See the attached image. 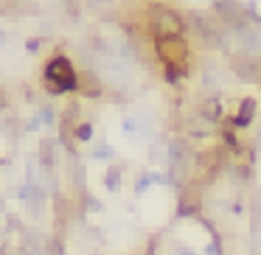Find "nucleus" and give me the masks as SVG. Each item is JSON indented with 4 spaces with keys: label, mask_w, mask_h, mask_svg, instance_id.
Returning a JSON list of instances; mask_svg holds the SVG:
<instances>
[{
    "label": "nucleus",
    "mask_w": 261,
    "mask_h": 255,
    "mask_svg": "<svg viewBox=\"0 0 261 255\" xmlns=\"http://www.w3.org/2000/svg\"><path fill=\"white\" fill-rule=\"evenodd\" d=\"M236 40H239V48H242V53H250V56H255L253 51H258V48H261V29H258V25H247V29L236 31Z\"/></svg>",
    "instance_id": "nucleus-7"
},
{
    "label": "nucleus",
    "mask_w": 261,
    "mask_h": 255,
    "mask_svg": "<svg viewBox=\"0 0 261 255\" xmlns=\"http://www.w3.org/2000/svg\"><path fill=\"white\" fill-rule=\"evenodd\" d=\"M45 249H48V255H65V244H62V238L54 236L51 241L45 244Z\"/></svg>",
    "instance_id": "nucleus-13"
},
{
    "label": "nucleus",
    "mask_w": 261,
    "mask_h": 255,
    "mask_svg": "<svg viewBox=\"0 0 261 255\" xmlns=\"http://www.w3.org/2000/svg\"><path fill=\"white\" fill-rule=\"evenodd\" d=\"M104 185H107V191H118L121 185V168L118 165H110L107 174H104Z\"/></svg>",
    "instance_id": "nucleus-12"
},
{
    "label": "nucleus",
    "mask_w": 261,
    "mask_h": 255,
    "mask_svg": "<svg viewBox=\"0 0 261 255\" xmlns=\"http://www.w3.org/2000/svg\"><path fill=\"white\" fill-rule=\"evenodd\" d=\"M258 149H261V132H258Z\"/></svg>",
    "instance_id": "nucleus-25"
},
{
    "label": "nucleus",
    "mask_w": 261,
    "mask_h": 255,
    "mask_svg": "<svg viewBox=\"0 0 261 255\" xmlns=\"http://www.w3.org/2000/svg\"><path fill=\"white\" fill-rule=\"evenodd\" d=\"M3 40H6V34H3V29H0V45H3Z\"/></svg>",
    "instance_id": "nucleus-24"
},
{
    "label": "nucleus",
    "mask_w": 261,
    "mask_h": 255,
    "mask_svg": "<svg viewBox=\"0 0 261 255\" xmlns=\"http://www.w3.org/2000/svg\"><path fill=\"white\" fill-rule=\"evenodd\" d=\"M230 70L242 84H261V59L250 53H239L230 59Z\"/></svg>",
    "instance_id": "nucleus-4"
},
{
    "label": "nucleus",
    "mask_w": 261,
    "mask_h": 255,
    "mask_svg": "<svg viewBox=\"0 0 261 255\" xmlns=\"http://www.w3.org/2000/svg\"><path fill=\"white\" fill-rule=\"evenodd\" d=\"M199 118L205 121V124H222V118H225V109H222V101L216 96H208L202 101V107H199Z\"/></svg>",
    "instance_id": "nucleus-8"
},
{
    "label": "nucleus",
    "mask_w": 261,
    "mask_h": 255,
    "mask_svg": "<svg viewBox=\"0 0 261 255\" xmlns=\"http://www.w3.org/2000/svg\"><path fill=\"white\" fill-rule=\"evenodd\" d=\"M40 126H42V121H40V118H31L29 124H25V129H29V132H34V129H40Z\"/></svg>",
    "instance_id": "nucleus-21"
},
{
    "label": "nucleus",
    "mask_w": 261,
    "mask_h": 255,
    "mask_svg": "<svg viewBox=\"0 0 261 255\" xmlns=\"http://www.w3.org/2000/svg\"><path fill=\"white\" fill-rule=\"evenodd\" d=\"M149 31H152V40H160V37H182L186 20H182L177 12H171V9L158 6L152 23H149Z\"/></svg>",
    "instance_id": "nucleus-3"
},
{
    "label": "nucleus",
    "mask_w": 261,
    "mask_h": 255,
    "mask_svg": "<svg viewBox=\"0 0 261 255\" xmlns=\"http://www.w3.org/2000/svg\"><path fill=\"white\" fill-rule=\"evenodd\" d=\"M149 182H152V177H149V174H141V177H138V188H135V191H138V193H143Z\"/></svg>",
    "instance_id": "nucleus-18"
},
{
    "label": "nucleus",
    "mask_w": 261,
    "mask_h": 255,
    "mask_svg": "<svg viewBox=\"0 0 261 255\" xmlns=\"http://www.w3.org/2000/svg\"><path fill=\"white\" fill-rule=\"evenodd\" d=\"M42 90H45L48 96H65V90L57 84V81H51V79H42Z\"/></svg>",
    "instance_id": "nucleus-14"
},
{
    "label": "nucleus",
    "mask_w": 261,
    "mask_h": 255,
    "mask_svg": "<svg viewBox=\"0 0 261 255\" xmlns=\"http://www.w3.org/2000/svg\"><path fill=\"white\" fill-rule=\"evenodd\" d=\"M0 163H3V160H0Z\"/></svg>",
    "instance_id": "nucleus-26"
},
{
    "label": "nucleus",
    "mask_w": 261,
    "mask_h": 255,
    "mask_svg": "<svg viewBox=\"0 0 261 255\" xmlns=\"http://www.w3.org/2000/svg\"><path fill=\"white\" fill-rule=\"evenodd\" d=\"M42 79L57 81L65 93L79 90V70H76L73 62H70L68 56H62V53H57V56H51L45 62V68H42Z\"/></svg>",
    "instance_id": "nucleus-2"
},
{
    "label": "nucleus",
    "mask_w": 261,
    "mask_h": 255,
    "mask_svg": "<svg viewBox=\"0 0 261 255\" xmlns=\"http://www.w3.org/2000/svg\"><path fill=\"white\" fill-rule=\"evenodd\" d=\"M154 53L166 68L180 70L182 76L191 68V45L186 42V37H160L154 40Z\"/></svg>",
    "instance_id": "nucleus-1"
},
{
    "label": "nucleus",
    "mask_w": 261,
    "mask_h": 255,
    "mask_svg": "<svg viewBox=\"0 0 261 255\" xmlns=\"http://www.w3.org/2000/svg\"><path fill=\"white\" fill-rule=\"evenodd\" d=\"M135 121H132V118H124V121H121V129H124V132H135Z\"/></svg>",
    "instance_id": "nucleus-20"
},
{
    "label": "nucleus",
    "mask_w": 261,
    "mask_h": 255,
    "mask_svg": "<svg viewBox=\"0 0 261 255\" xmlns=\"http://www.w3.org/2000/svg\"><path fill=\"white\" fill-rule=\"evenodd\" d=\"M219 135L225 137V143H227V146L233 149V152H242V140H239V137H236V126H233L230 121H227V124L222 126V132H219Z\"/></svg>",
    "instance_id": "nucleus-10"
},
{
    "label": "nucleus",
    "mask_w": 261,
    "mask_h": 255,
    "mask_svg": "<svg viewBox=\"0 0 261 255\" xmlns=\"http://www.w3.org/2000/svg\"><path fill=\"white\" fill-rule=\"evenodd\" d=\"M180 70H174V68H166V73H163V79L169 81V84H177V81H180Z\"/></svg>",
    "instance_id": "nucleus-16"
},
{
    "label": "nucleus",
    "mask_w": 261,
    "mask_h": 255,
    "mask_svg": "<svg viewBox=\"0 0 261 255\" xmlns=\"http://www.w3.org/2000/svg\"><path fill=\"white\" fill-rule=\"evenodd\" d=\"M40 48H42V40H40V37H37V40H29V42H25V51H29V53H37Z\"/></svg>",
    "instance_id": "nucleus-19"
},
{
    "label": "nucleus",
    "mask_w": 261,
    "mask_h": 255,
    "mask_svg": "<svg viewBox=\"0 0 261 255\" xmlns=\"http://www.w3.org/2000/svg\"><path fill=\"white\" fill-rule=\"evenodd\" d=\"M255 107H258V104H255V98H242V101H239V107H236V112L230 115V124L236 126V129H244V126H250L253 124V118H255Z\"/></svg>",
    "instance_id": "nucleus-6"
},
{
    "label": "nucleus",
    "mask_w": 261,
    "mask_h": 255,
    "mask_svg": "<svg viewBox=\"0 0 261 255\" xmlns=\"http://www.w3.org/2000/svg\"><path fill=\"white\" fill-rule=\"evenodd\" d=\"M93 157H96V160H107V157H113V149H110V146H98L96 152H93Z\"/></svg>",
    "instance_id": "nucleus-17"
},
{
    "label": "nucleus",
    "mask_w": 261,
    "mask_h": 255,
    "mask_svg": "<svg viewBox=\"0 0 261 255\" xmlns=\"http://www.w3.org/2000/svg\"><path fill=\"white\" fill-rule=\"evenodd\" d=\"M57 149H59V140H54V137H42L40 146H37V160H40L42 165H54V160H57Z\"/></svg>",
    "instance_id": "nucleus-9"
},
{
    "label": "nucleus",
    "mask_w": 261,
    "mask_h": 255,
    "mask_svg": "<svg viewBox=\"0 0 261 255\" xmlns=\"http://www.w3.org/2000/svg\"><path fill=\"white\" fill-rule=\"evenodd\" d=\"M6 107V96H3V90H0V109Z\"/></svg>",
    "instance_id": "nucleus-23"
},
{
    "label": "nucleus",
    "mask_w": 261,
    "mask_h": 255,
    "mask_svg": "<svg viewBox=\"0 0 261 255\" xmlns=\"http://www.w3.org/2000/svg\"><path fill=\"white\" fill-rule=\"evenodd\" d=\"M79 93L85 98H98L104 93V84H101V79L96 76V70H90V68L79 70Z\"/></svg>",
    "instance_id": "nucleus-5"
},
{
    "label": "nucleus",
    "mask_w": 261,
    "mask_h": 255,
    "mask_svg": "<svg viewBox=\"0 0 261 255\" xmlns=\"http://www.w3.org/2000/svg\"><path fill=\"white\" fill-rule=\"evenodd\" d=\"M73 140H76V143H87V140H93V124H90V121H79V124H76V129H73Z\"/></svg>",
    "instance_id": "nucleus-11"
},
{
    "label": "nucleus",
    "mask_w": 261,
    "mask_h": 255,
    "mask_svg": "<svg viewBox=\"0 0 261 255\" xmlns=\"http://www.w3.org/2000/svg\"><path fill=\"white\" fill-rule=\"evenodd\" d=\"M180 255H197V252H194V249H188V247H182V249H180Z\"/></svg>",
    "instance_id": "nucleus-22"
},
{
    "label": "nucleus",
    "mask_w": 261,
    "mask_h": 255,
    "mask_svg": "<svg viewBox=\"0 0 261 255\" xmlns=\"http://www.w3.org/2000/svg\"><path fill=\"white\" fill-rule=\"evenodd\" d=\"M40 121L42 124H54V121H57V112H54L51 107H40Z\"/></svg>",
    "instance_id": "nucleus-15"
}]
</instances>
